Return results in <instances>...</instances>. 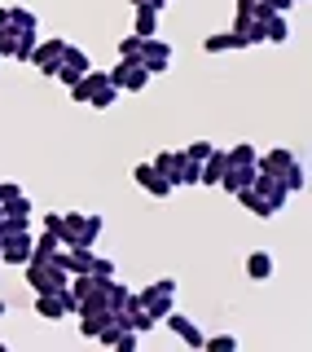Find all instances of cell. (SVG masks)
I'll return each mask as SVG.
<instances>
[{
    "label": "cell",
    "mask_w": 312,
    "mask_h": 352,
    "mask_svg": "<svg viewBox=\"0 0 312 352\" xmlns=\"http://www.w3.org/2000/svg\"><path fill=\"white\" fill-rule=\"evenodd\" d=\"M27 282H31V291H66L71 273H66L53 256H31L27 260Z\"/></svg>",
    "instance_id": "obj_1"
},
{
    "label": "cell",
    "mask_w": 312,
    "mask_h": 352,
    "mask_svg": "<svg viewBox=\"0 0 312 352\" xmlns=\"http://www.w3.org/2000/svg\"><path fill=\"white\" fill-rule=\"evenodd\" d=\"M172 300H176V282H172V278H163V282H150L146 291L137 295V304L146 308V313L154 317V322H163V317L172 313Z\"/></svg>",
    "instance_id": "obj_2"
},
{
    "label": "cell",
    "mask_w": 312,
    "mask_h": 352,
    "mask_svg": "<svg viewBox=\"0 0 312 352\" xmlns=\"http://www.w3.org/2000/svg\"><path fill=\"white\" fill-rule=\"evenodd\" d=\"M110 84H115V88H124V93H141V88L150 84L146 62H141V58H119V66L110 71Z\"/></svg>",
    "instance_id": "obj_3"
},
{
    "label": "cell",
    "mask_w": 312,
    "mask_h": 352,
    "mask_svg": "<svg viewBox=\"0 0 312 352\" xmlns=\"http://www.w3.org/2000/svg\"><path fill=\"white\" fill-rule=\"evenodd\" d=\"M62 53H66V40H62V36H44V40H36V49L27 53V62L36 66V71L53 75V71L62 66Z\"/></svg>",
    "instance_id": "obj_4"
},
{
    "label": "cell",
    "mask_w": 312,
    "mask_h": 352,
    "mask_svg": "<svg viewBox=\"0 0 312 352\" xmlns=\"http://www.w3.org/2000/svg\"><path fill=\"white\" fill-rule=\"evenodd\" d=\"M36 313L44 322H62V317L75 313V300L66 291H36Z\"/></svg>",
    "instance_id": "obj_5"
},
{
    "label": "cell",
    "mask_w": 312,
    "mask_h": 352,
    "mask_svg": "<svg viewBox=\"0 0 312 352\" xmlns=\"http://www.w3.org/2000/svg\"><path fill=\"white\" fill-rule=\"evenodd\" d=\"M141 62H146L150 75L167 71V66H172V44L159 40V36H146V40H141Z\"/></svg>",
    "instance_id": "obj_6"
},
{
    "label": "cell",
    "mask_w": 312,
    "mask_h": 352,
    "mask_svg": "<svg viewBox=\"0 0 312 352\" xmlns=\"http://www.w3.org/2000/svg\"><path fill=\"white\" fill-rule=\"evenodd\" d=\"M251 185H255V190L264 194V203H269V212H282V207H286V198H291V194H286V185L277 181L273 172H260V168H255Z\"/></svg>",
    "instance_id": "obj_7"
},
{
    "label": "cell",
    "mask_w": 312,
    "mask_h": 352,
    "mask_svg": "<svg viewBox=\"0 0 312 352\" xmlns=\"http://www.w3.org/2000/svg\"><path fill=\"white\" fill-rule=\"evenodd\" d=\"M0 260H5V264H27L31 260V234H27V229L5 234V242H0Z\"/></svg>",
    "instance_id": "obj_8"
},
{
    "label": "cell",
    "mask_w": 312,
    "mask_h": 352,
    "mask_svg": "<svg viewBox=\"0 0 312 352\" xmlns=\"http://www.w3.org/2000/svg\"><path fill=\"white\" fill-rule=\"evenodd\" d=\"M110 84V71H93V66H88V71L80 75V80H75L71 84V97H75V102H93V93H97V88H106Z\"/></svg>",
    "instance_id": "obj_9"
},
{
    "label": "cell",
    "mask_w": 312,
    "mask_h": 352,
    "mask_svg": "<svg viewBox=\"0 0 312 352\" xmlns=\"http://www.w3.org/2000/svg\"><path fill=\"white\" fill-rule=\"evenodd\" d=\"M132 176H137V185H141V190H150L154 198H167V194H172V181H167L154 163H137V172H132Z\"/></svg>",
    "instance_id": "obj_10"
},
{
    "label": "cell",
    "mask_w": 312,
    "mask_h": 352,
    "mask_svg": "<svg viewBox=\"0 0 312 352\" xmlns=\"http://www.w3.org/2000/svg\"><path fill=\"white\" fill-rule=\"evenodd\" d=\"M229 172V154L225 150H211L203 163H198V185H220Z\"/></svg>",
    "instance_id": "obj_11"
},
{
    "label": "cell",
    "mask_w": 312,
    "mask_h": 352,
    "mask_svg": "<svg viewBox=\"0 0 312 352\" xmlns=\"http://www.w3.org/2000/svg\"><path fill=\"white\" fill-rule=\"evenodd\" d=\"M163 322L172 326V335H181V339H185L189 348H203V339H207V335H203V330H198L194 322H189V317H181V313H167Z\"/></svg>",
    "instance_id": "obj_12"
},
{
    "label": "cell",
    "mask_w": 312,
    "mask_h": 352,
    "mask_svg": "<svg viewBox=\"0 0 312 352\" xmlns=\"http://www.w3.org/2000/svg\"><path fill=\"white\" fill-rule=\"evenodd\" d=\"M255 168H260V172H273V176H282L286 168H295V154L277 146V150H269V154H264V159H255Z\"/></svg>",
    "instance_id": "obj_13"
},
{
    "label": "cell",
    "mask_w": 312,
    "mask_h": 352,
    "mask_svg": "<svg viewBox=\"0 0 312 352\" xmlns=\"http://www.w3.org/2000/svg\"><path fill=\"white\" fill-rule=\"evenodd\" d=\"M247 273H251V282H269L273 278V256H269V251H251V256H247Z\"/></svg>",
    "instance_id": "obj_14"
},
{
    "label": "cell",
    "mask_w": 312,
    "mask_h": 352,
    "mask_svg": "<svg viewBox=\"0 0 312 352\" xmlns=\"http://www.w3.org/2000/svg\"><path fill=\"white\" fill-rule=\"evenodd\" d=\"M203 49L207 53H225V49H247V44H242V36H233V31H220V36H207Z\"/></svg>",
    "instance_id": "obj_15"
},
{
    "label": "cell",
    "mask_w": 312,
    "mask_h": 352,
    "mask_svg": "<svg viewBox=\"0 0 312 352\" xmlns=\"http://www.w3.org/2000/svg\"><path fill=\"white\" fill-rule=\"evenodd\" d=\"M238 198H242V207H251L255 216H273V212H269V203H264V194L255 190V185H242V190H238Z\"/></svg>",
    "instance_id": "obj_16"
},
{
    "label": "cell",
    "mask_w": 312,
    "mask_h": 352,
    "mask_svg": "<svg viewBox=\"0 0 312 352\" xmlns=\"http://www.w3.org/2000/svg\"><path fill=\"white\" fill-rule=\"evenodd\" d=\"M102 229H106V220L97 216V212H84V229H80V242L84 247H93L97 238H102Z\"/></svg>",
    "instance_id": "obj_17"
},
{
    "label": "cell",
    "mask_w": 312,
    "mask_h": 352,
    "mask_svg": "<svg viewBox=\"0 0 312 352\" xmlns=\"http://www.w3.org/2000/svg\"><path fill=\"white\" fill-rule=\"evenodd\" d=\"M251 176H255V163H251V168H229V172H225V181H220V185H225L229 194H238L242 185H251Z\"/></svg>",
    "instance_id": "obj_18"
},
{
    "label": "cell",
    "mask_w": 312,
    "mask_h": 352,
    "mask_svg": "<svg viewBox=\"0 0 312 352\" xmlns=\"http://www.w3.org/2000/svg\"><path fill=\"white\" fill-rule=\"evenodd\" d=\"M154 168H159L167 181H172V190H176V168H181V150H163L159 159H154Z\"/></svg>",
    "instance_id": "obj_19"
},
{
    "label": "cell",
    "mask_w": 312,
    "mask_h": 352,
    "mask_svg": "<svg viewBox=\"0 0 312 352\" xmlns=\"http://www.w3.org/2000/svg\"><path fill=\"white\" fill-rule=\"evenodd\" d=\"M137 36H159V9H137Z\"/></svg>",
    "instance_id": "obj_20"
},
{
    "label": "cell",
    "mask_w": 312,
    "mask_h": 352,
    "mask_svg": "<svg viewBox=\"0 0 312 352\" xmlns=\"http://www.w3.org/2000/svg\"><path fill=\"white\" fill-rule=\"evenodd\" d=\"M233 36H242V44L264 40V36H260V22H255V18H238V22H233Z\"/></svg>",
    "instance_id": "obj_21"
},
{
    "label": "cell",
    "mask_w": 312,
    "mask_h": 352,
    "mask_svg": "<svg viewBox=\"0 0 312 352\" xmlns=\"http://www.w3.org/2000/svg\"><path fill=\"white\" fill-rule=\"evenodd\" d=\"M9 27H18V31H36L40 22H36V14H31V9L14 5V9H9Z\"/></svg>",
    "instance_id": "obj_22"
},
{
    "label": "cell",
    "mask_w": 312,
    "mask_h": 352,
    "mask_svg": "<svg viewBox=\"0 0 312 352\" xmlns=\"http://www.w3.org/2000/svg\"><path fill=\"white\" fill-rule=\"evenodd\" d=\"M251 163H255V146H251V141H242V146L229 150V168H251Z\"/></svg>",
    "instance_id": "obj_23"
},
{
    "label": "cell",
    "mask_w": 312,
    "mask_h": 352,
    "mask_svg": "<svg viewBox=\"0 0 312 352\" xmlns=\"http://www.w3.org/2000/svg\"><path fill=\"white\" fill-rule=\"evenodd\" d=\"M181 185H198V163L185 159V154H181V168H176V190Z\"/></svg>",
    "instance_id": "obj_24"
},
{
    "label": "cell",
    "mask_w": 312,
    "mask_h": 352,
    "mask_svg": "<svg viewBox=\"0 0 312 352\" xmlns=\"http://www.w3.org/2000/svg\"><path fill=\"white\" fill-rule=\"evenodd\" d=\"M115 102H119V88H115V84H106V88H97V93H93V102H88V106H97V110H110Z\"/></svg>",
    "instance_id": "obj_25"
},
{
    "label": "cell",
    "mask_w": 312,
    "mask_h": 352,
    "mask_svg": "<svg viewBox=\"0 0 312 352\" xmlns=\"http://www.w3.org/2000/svg\"><path fill=\"white\" fill-rule=\"evenodd\" d=\"M211 150H216V146H211V141H189V146H185L181 154H185V159H194V163H203Z\"/></svg>",
    "instance_id": "obj_26"
},
{
    "label": "cell",
    "mask_w": 312,
    "mask_h": 352,
    "mask_svg": "<svg viewBox=\"0 0 312 352\" xmlns=\"http://www.w3.org/2000/svg\"><path fill=\"white\" fill-rule=\"evenodd\" d=\"M203 348L207 352H233V348H238V339H233V335H216V339H203Z\"/></svg>",
    "instance_id": "obj_27"
},
{
    "label": "cell",
    "mask_w": 312,
    "mask_h": 352,
    "mask_svg": "<svg viewBox=\"0 0 312 352\" xmlns=\"http://www.w3.org/2000/svg\"><path fill=\"white\" fill-rule=\"evenodd\" d=\"M62 62H71V66H80V71H88V66H93V62H88V53H84V49H75V44H66V53H62Z\"/></svg>",
    "instance_id": "obj_28"
},
{
    "label": "cell",
    "mask_w": 312,
    "mask_h": 352,
    "mask_svg": "<svg viewBox=\"0 0 312 352\" xmlns=\"http://www.w3.org/2000/svg\"><path fill=\"white\" fill-rule=\"evenodd\" d=\"M88 273H93L97 282H106V278H115V264L102 260V256H93V269H88Z\"/></svg>",
    "instance_id": "obj_29"
},
{
    "label": "cell",
    "mask_w": 312,
    "mask_h": 352,
    "mask_svg": "<svg viewBox=\"0 0 312 352\" xmlns=\"http://www.w3.org/2000/svg\"><path fill=\"white\" fill-rule=\"evenodd\" d=\"M137 344H141V339H137V330L119 326V339H115V348H119V352H132V348H137Z\"/></svg>",
    "instance_id": "obj_30"
},
{
    "label": "cell",
    "mask_w": 312,
    "mask_h": 352,
    "mask_svg": "<svg viewBox=\"0 0 312 352\" xmlns=\"http://www.w3.org/2000/svg\"><path fill=\"white\" fill-rule=\"evenodd\" d=\"M119 58H141V36L119 40Z\"/></svg>",
    "instance_id": "obj_31"
},
{
    "label": "cell",
    "mask_w": 312,
    "mask_h": 352,
    "mask_svg": "<svg viewBox=\"0 0 312 352\" xmlns=\"http://www.w3.org/2000/svg\"><path fill=\"white\" fill-rule=\"evenodd\" d=\"M18 194H22V190H18L14 181H0V207H5V203H14Z\"/></svg>",
    "instance_id": "obj_32"
},
{
    "label": "cell",
    "mask_w": 312,
    "mask_h": 352,
    "mask_svg": "<svg viewBox=\"0 0 312 352\" xmlns=\"http://www.w3.org/2000/svg\"><path fill=\"white\" fill-rule=\"evenodd\" d=\"M58 225H62V212H49V216H44V229H49V234H58Z\"/></svg>",
    "instance_id": "obj_33"
},
{
    "label": "cell",
    "mask_w": 312,
    "mask_h": 352,
    "mask_svg": "<svg viewBox=\"0 0 312 352\" xmlns=\"http://www.w3.org/2000/svg\"><path fill=\"white\" fill-rule=\"evenodd\" d=\"M238 18H255V0H238Z\"/></svg>",
    "instance_id": "obj_34"
},
{
    "label": "cell",
    "mask_w": 312,
    "mask_h": 352,
    "mask_svg": "<svg viewBox=\"0 0 312 352\" xmlns=\"http://www.w3.org/2000/svg\"><path fill=\"white\" fill-rule=\"evenodd\" d=\"M167 0H132V9H163Z\"/></svg>",
    "instance_id": "obj_35"
},
{
    "label": "cell",
    "mask_w": 312,
    "mask_h": 352,
    "mask_svg": "<svg viewBox=\"0 0 312 352\" xmlns=\"http://www.w3.org/2000/svg\"><path fill=\"white\" fill-rule=\"evenodd\" d=\"M5 22H9V9H0V31H5Z\"/></svg>",
    "instance_id": "obj_36"
},
{
    "label": "cell",
    "mask_w": 312,
    "mask_h": 352,
    "mask_svg": "<svg viewBox=\"0 0 312 352\" xmlns=\"http://www.w3.org/2000/svg\"><path fill=\"white\" fill-rule=\"evenodd\" d=\"M5 313H9V304H5V300H0V317H5Z\"/></svg>",
    "instance_id": "obj_37"
},
{
    "label": "cell",
    "mask_w": 312,
    "mask_h": 352,
    "mask_svg": "<svg viewBox=\"0 0 312 352\" xmlns=\"http://www.w3.org/2000/svg\"><path fill=\"white\" fill-rule=\"evenodd\" d=\"M0 242H5V238H0Z\"/></svg>",
    "instance_id": "obj_38"
}]
</instances>
